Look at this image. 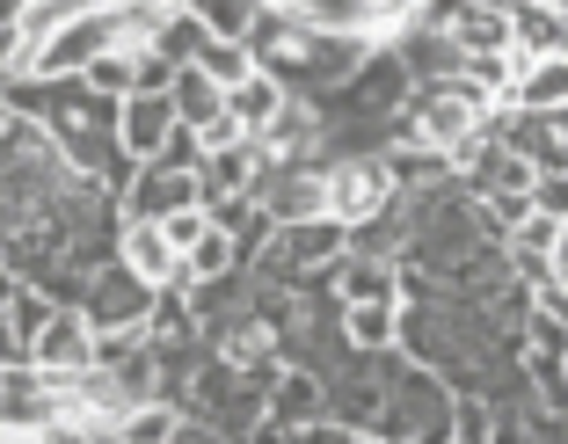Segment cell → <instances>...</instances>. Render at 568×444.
<instances>
[{
    "mask_svg": "<svg viewBox=\"0 0 568 444\" xmlns=\"http://www.w3.org/2000/svg\"><path fill=\"white\" fill-rule=\"evenodd\" d=\"M394 198H402V182H394V161H386V153H343V161H328V212L351 233L372 226Z\"/></svg>",
    "mask_w": 568,
    "mask_h": 444,
    "instance_id": "obj_1",
    "label": "cell"
},
{
    "mask_svg": "<svg viewBox=\"0 0 568 444\" xmlns=\"http://www.w3.org/2000/svg\"><path fill=\"white\" fill-rule=\"evenodd\" d=\"M263 8H277V16H300V22H314V30L372 37V44H386V37L416 16V0H263Z\"/></svg>",
    "mask_w": 568,
    "mask_h": 444,
    "instance_id": "obj_2",
    "label": "cell"
},
{
    "mask_svg": "<svg viewBox=\"0 0 568 444\" xmlns=\"http://www.w3.org/2000/svg\"><path fill=\"white\" fill-rule=\"evenodd\" d=\"M102 51H118V16H110V8L59 22V30H51L44 44L30 51V73H44V81H73V73H88V67H95Z\"/></svg>",
    "mask_w": 568,
    "mask_h": 444,
    "instance_id": "obj_3",
    "label": "cell"
},
{
    "mask_svg": "<svg viewBox=\"0 0 568 444\" xmlns=\"http://www.w3.org/2000/svg\"><path fill=\"white\" fill-rule=\"evenodd\" d=\"M153 292L161 284H146L124 255H110V263L88 278V292H81V313L95 321V335H110V329H146V313H153Z\"/></svg>",
    "mask_w": 568,
    "mask_h": 444,
    "instance_id": "obj_4",
    "label": "cell"
},
{
    "mask_svg": "<svg viewBox=\"0 0 568 444\" xmlns=\"http://www.w3.org/2000/svg\"><path fill=\"white\" fill-rule=\"evenodd\" d=\"M30 364L51 379V394H59V386H73L81 372H95V321H88L81 306H59L44 321V335L30 343Z\"/></svg>",
    "mask_w": 568,
    "mask_h": 444,
    "instance_id": "obj_5",
    "label": "cell"
},
{
    "mask_svg": "<svg viewBox=\"0 0 568 444\" xmlns=\"http://www.w3.org/2000/svg\"><path fill=\"white\" fill-rule=\"evenodd\" d=\"M255 204H263L277 226L321 219V212H328V168H321V161H270V175L255 182Z\"/></svg>",
    "mask_w": 568,
    "mask_h": 444,
    "instance_id": "obj_6",
    "label": "cell"
},
{
    "mask_svg": "<svg viewBox=\"0 0 568 444\" xmlns=\"http://www.w3.org/2000/svg\"><path fill=\"white\" fill-rule=\"evenodd\" d=\"M124 219H168L183 204H204V182L197 168H175V161H139V175L124 182Z\"/></svg>",
    "mask_w": 568,
    "mask_h": 444,
    "instance_id": "obj_7",
    "label": "cell"
},
{
    "mask_svg": "<svg viewBox=\"0 0 568 444\" xmlns=\"http://www.w3.org/2000/svg\"><path fill=\"white\" fill-rule=\"evenodd\" d=\"M175 95L168 88H139V95H124V110H118V139H124V153L132 161H161V147L175 139Z\"/></svg>",
    "mask_w": 568,
    "mask_h": 444,
    "instance_id": "obj_8",
    "label": "cell"
},
{
    "mask_svg": "<svg viewBox=\"0 0 568 444\" xmlns=\"http://www.w3.org/2000/svg\"><path fill=\"white\" fill-rule=\"evenodd\" d=\"M321 415H328V379L306 372V364H277V379H270V423L306 430Z\"/></svg>",
    "mask_w": 568,
    "mask_h": 444,
    "instance_id": "obj_9",
    "label": "cell"
},
{
    "mask_svg": "<svg viewBox=\"0 0 568 444\" xmlns=\"http://www.w3.org/2000/svg\"><path fill=\"white\" fill-rule=\"evenodd\" d=\"M118 255H124V263H132L146 284H190V278H183V255H175V241L161 233V219H124Z\"/></svg>",
    "mask_w": 568,
    "mask_h": 444,
    "instance_id": "obj_10",
    "label": "cell"
},
{
    "mask_svg": "<svg viewBox=\"0 0 568 444\" xmlns=\"http://www.w3.org/2000/svg\"><path fill=\"white\" fill-rule=\"evenodd\" d=\"M386 44L402 51V67L416 73V81H452V73L467 67V51L452 44L445 30H423V22H402V30L386 37Z\"/></svg>",
    "mask_w": 568,
    "mask_h": 444,
    "instance_id": "obj_11",
    "label": "cell"
},
{
    "mask_svg": "<svg viewBox=\"0 0 568 444\" xmlns=\"http://www.w3.org/2000/svg\"><path fill=\"white\" fill-rule=\"evenodd\" d=\"M343 343L379 357V350H402V299H357L343 306Z\"/></svg>",
    "mask_w": 568,
    "mask_h": 444,
    "instance_id": "obj_12",
    "label": "cell"
},
{
    "mask_svg": "<svg viewBox=\"0 0 568 444\" xmlns=\"http://www.w3.org/2000/svg\"><path fill=\"white\" fill-rule=\"evenodd\" d=\"M284 102H292V95H284V81H277V73H263V67H255L248 81H234V88H226V117H234V124H241L248 139L277 124V110H284Z\"/></svg>",
    "mask_w": 568,
    "mask_h": 444,
    "instance_id": "obj_13",
    "label": "cell"
},
{
    "mask_svg": "<svg viewBox=\"0 0 568 444\" xmlns=\"http://www.w3.org/2000/svg\"><path fill=\"white\" fill-rule=\"evenodd\" d=\"M510 44L525 59H547V51H568V16L547 8V0H510Z\"/></svg>",
    "mask_w": 568,
    "mask_h": 444,
    "instance_id": "obj_14",
    "label": "cell"
},
{
    "mask_svg": "<svg viewBox=\"0 0 568 444\" xmlns=\"http://www.w3.org/2000/svg\"><path fill=\"white\" fill-rule=\"evenodd\" d=\"M335 299H343V306H357V299H402V270L351 248V255L335 263Z\"/></svg>",
    "mask_w": 568,
    "mask_h": 444,
    "instance_id": "obj_15",
    "label": "cell"
},
{
    "mask_svg": "<svg viewBox=\"0 0 568 444\" xmlns=\"http://www.w3.org/2000/svg\"><path fill=\"white\" fill-rule=\"evenodd\" d=\"M518 110H532V117H561L568 110V51H547V59H532V67H525Z\"/></svg>",
    "mask_w": 568,
    "mask_h": 444,
    "instance_id": "obj_16",
    "label": "cell"
},
{
    "mask_svg": "<svg viewBox=\"0 0 568 444\" xmlns=\"http://www.w3.org/2000/svg\"><path fill=\"white\" fill-rule=\"evenodd\" d=\"M168 95H175V117H183L190 132H204V124H219V117H226V88H219L204 67H183L175 81H168Z\"/></svg>",
    "mask_w": 568,
    "mask_h": 444,
    "instance_id": "obj_17",
    "label": "cell"
},
{
    "mask_svg": "<svg viewBox=\"0 0 568 444\" xmlns=\"http://www.w3.org/2000/svg\"><path fill=\"white\" fill-rule=\"evenodd\" d=\"M204 44H212V30L190 16L183 0H175V8L161 16V30H153V44H146V51H161L168 67H197V51H204Z\"/></svg>",
    "mask_w": 568,
    "mask_h": 444,
    "instance_id": "obj_18",
    "label": "cell"
},
{
    "mask_svg": "<svg viewBox=\"0 0 568 444\" xmlns=\"http://www.w3.org/2000/svg\"><path fill=\"white\" fill-rule=\"evenodd\" d=\"M459 51H510V0H474L459 30H452Z\"/></svg>",
    "mask_w": 568,
    "mask_h": 444,
    "instance_id": "obj_19",
    "label": "cell"
},
{
    "mask_svg": "<svg viewBox=\"0 0 568 444\" xmlns=\"http://www.w3.org/2000/svg\"><path fill=\"white\" fill-rule=\"evenodd\" d=\"M190 16L204 22L212 37H234V44H248L255 22H263V0H183Z\"/></svg>",
    "mask_w": 568,
    "mask_h": 444,
    "instance_id": "obj_20",
    "label": "cell"
},
{
    "mask_svg": "<svg viewBox=\"0 0 568 444\" xmlns=\"http://www.w3.org/2000/svg\"><path fill=\"white\" fill-rule=\"evenodd\" d=\"M175 430H183V408H175V401H139V408H124L118 437L124 444H175Z\"/></svg>",
    "mask_w": 568,
    "mask_h": 444,
    "instance_id": "obj_21",
    "label": "cell"
},
{
    "mask_svg": "<svg viewBox=\"0 0 568 444\" xmlns=\"http://www.w3.org/2000/svg\"><path fill=\"white\" fill-rule=\"evenodd\" d=\"M226 270H248V263H241V248H234V233H204V241L197 248H190V255H183V278L190 284H197V278H226Z\"/></svg>",
    "mask_w": 568,
    "mask_h": 444,
    "instance_id": "obj_22",
    "label": "cell"
},
{
    "mask_svg": "<svg viewBox=\"0 0 568 444\" xmlns=\"http://www.w3.org/2000/svg\"><path fill=\"white\" fill-rule=\"evenodd\" d=\"M81 81H88V88H102V95H118V102H124V95H139V51H124V44H118V51H102V59L81 73Z\"/></svg>",
    "mask_w": 568,
    "mask_h": 444,
    "instance_id": "obj_23",
    "label": "cell"
},
{
    "mask_svg": "<svg viewBox=\"0 0 568 444\" xmlns=\"http://www.w3.org/2000/svg\"><path fill=\"white\" fill-rule=\"evenodd\" d=\"M197 67L212 73L219 88H234V81H248V73H255V51H248V44H234V37H212V44L197 51Z\"/></svg>",
    "mask_w": 568,
    "mask_h": 444,
    "instance_id": "obj_24",
    "label": "cell"
},
{
    "mask_svg": "<svg viewBox=\"0 0 568 444\" xmlns=\"http://www.w3.org/2000/svg\"><path fill=\"white\" fill-rule=\"evenodd\" d=\"M51 313H59V299H51V292H37V284H22V292H16V306H8V321H16L22 350H30L37 335H44V321H51Z\"/></svg>",
    "mask_w": 568,
    "mask_h": 444,
    "instance_id": "obj_25",
    "label": "cell"
},
{
    "mask_svg": "<svg viewBox=\"0 0 568 444\" xmlns=\"http://www.w3.org/2000/svg\"><path fill=\"white\" fill-rule=\"evenodd\" d=\"M161 233L175 241V255H190V248L212 233V212H204V204H183V212H168V219H161Z\"/></svg>",
    "mask_w": 568,
    "mask_h": 444,
    "instance_id": "obj_26",
    "label": "cell"
},
{
    "mask_svg": "<svg viewBox=\"0 0 568 444\" xmlns=\"http://www.w3.org/2000/svg\"><path fill=\"white\" fill-rule=\"evenodd\" d=\"M554 233H561V219H547V212L518 219L510 226V255H554Z\"/></svg>",
    "mask_w": 568,
    "mask_h": 444,
    "instance_id": "obj_27",
    "label": "cell"
},
{
    "mask_svg": "<svg viewBox=\"0 0 568 444\" xmlns=\"http://www.w3.org/2000/svg\"><path fill=\"white\" fill-rule=\"evenodd\" d=\"M532 212H547V219L568 226V168H547V175L532 182Z\"/></svg>",
    "mask_w": 568,
    "mask_h": 444,
    "instance_id": "obj_28",
    "label": "cell"
},
{
    "mask_svg": "<svg viewBox=\"0 0 568 444\" xmlns=\"http://www.w3.org/2000/svg\"><path fill=\"white\" fill-rule=\"evenodd\" d=\"M300 444H379V437H372V430H357V423H335V415H321V423L300 430Z\"/></svg>",
    "mask_w": 568,
    "mask_h": 444,
    "instance_id": "obj_29",
    "label": "cell"
},
{
    "mask_svg": "<svg viewBox=\"0 0 568 444\" xmlns=\"http://www.w3.org/2000/svg\"><path fill=\"white\" fill-rule=\"evenodd\" d=\"M0 444H59L51 423H0Z\"/></svg>",
    "mask_w": 568,
    "mask_h": 444,
    "instance_id": "obj_30",
    "label": "cell"
},
{
    "mask_svg": "<svg viewBox=\"0 0 568 444\" xmlns=\"http://www.w3.org/2000/svg\"><path fill=\"white\" fill-rule=\"evenodd\" d=\"M175 444H241V437H226V430H212V423H197V415H183Z\"/></svg>",
    "mask_w": 568,
    "mask_h": 444,
    "instance_id": "obj_31",
    "label": "cell"
},
{
    "mask_svg": "<svg viewBox=\"0 0 568 444\" xmlns=\"http://www.w3.org/2000/svg\"><path fill=\"white\" fill-rule=\"evenodd\" d=\"M547 263H554V284H568V226L554 233V255H547Z\"/></svg>",
    "mask_w": 568,
    "mask_h": 444,
    "instance_id": "obj_32",
    "label": "cell"
},
{
    "mask_svg": "<svg viewBox=\"0 0 568 444\" xmlns=\"http://www.w3.org/2000/svg\"><path fill=\"white\" fill-rule=\"evenodd\" d=\"M8 124H16V102H8V81H0V132H8Z\"/></svg>",
    "mask_w": 568,
    "mask_h": 444,
    "instance_id": "obj_33",
    "label": "cell"
},
{
    "mask_svg": "<svg viewBox=\"0 0 568 444\" xmlns=\"http://www.w3.org/2000/svg\"><path fill=\"white\" fill-rule=\"evenodd\" d=\"M22 8H30V0H0V22H16Z\"/></svg>",
    "mask_w": 568,
    "mask_h": 444,
    "instance_id": "obj_34",
    "label": "cell"
},
{
    "mask_svg": "<svg viewBox=\"0 0 568 444\" xmlns=\"http://www.w3.org/2000/svg\"><path fill=\"white\" fill-rule=\"evenodd\" d=\"M153 8H175V0H153Z\"/></svg>",
    "mask_w": 568,
    "mask_h": 444,
    "instance_id": "obj_35",
    "label": "cell"
},
{
    "mask_svg": "<svg viewBox=\"0 0 568 444\" xmlns=\"http://www.w3.org/2000/svg\"><path fill=\"white\" fill-rule=\"evenodd\" d=\"M547 8H561V0H547Z\"/></svg>",
    "mask_w": 568,
    "mask_h": 444,
    "instance_id": "obj_36",
    "label": "cell"
},
{
    "mask_svg": "<svg viewBox=\"0 0 568 444\" xmlns=\"http://www.w3.org/2000/svg\"><path fill=\"white\" fill-rule=\"evenodd\" d=\"M0 379H8V364H0Z\"/></svg>",
    "mask_w": 568,
    "mask_h": 444,
    "instance_id": "obj_37",
    "label": "cell"
},
{
    "mask_svg": "<svg viewBox=\"0 0 568 444\" xmlns=\"http://www.w3.org/2000/svg\"><path fill=\"white\" fill-rule=\"evenodd\" d=\"M561 16H568V0H561Z\"/></svg>",
    "mask_w": 568,
    "mask_h": 444,
    "instance_id": "obj_38",
    "label": "cell"
}]
</instances>
